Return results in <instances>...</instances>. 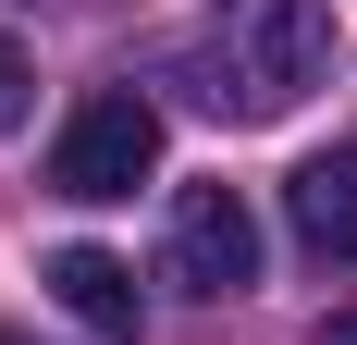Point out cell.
Returning a JSON list of instances; mask_svg holds the SVG:
<instances>
[{
  "label": "cell",
  "instance_id": "1",
  "mask_svg": "<svg viewBox=\"0 0 357 345\" xmlns=\"http://www.w3.org/2000/svg\"><path fill=\"white\" fill-rule=\"evenodd\" d=\"M333 74V13L321 0H210V25L185 37V87L222 124H284Z\"/></svg>",
  "mask_w": 357,
  "mask_h": 345
},
{
  "label": "cell",
  "instance_id": "8",
  "mask_svg": "<svg viewBox=\"0 0 357 345\" xmlns=\"http://www.w3.org/2000/svg\"><path fill=\"white\" fill-rule=\"evenodd\" d=\"M0 345H25V333H0Z\"/></svg>",
  "mask_w": 357,
  "mask_h": 345
},
{
  "label": "cell",
  "instance_id": "7",
  "mask_svg": "<svg viewBox=\"0 0 357 345\" xmlns=\"http://www.w3.org/2000/svg\"><path fill=\"white\" fill-rule=\"evenodd\" d=\"M321 345H357V309H333V321H321Z\"/></svg>",
  "mask_w": 357,
  "mask_h": 345
},
{
  "label": "cell",
  "instance_id": "5",
  "mask_svg": "<svg viewBox=\"0 0 357 345\" xmlns=\"http://www.w3.org/2000/svg\"><path fill=\"white\" fill-rule=\"evenodd\" d=\"M50 296H62L86 333H111V345H136V272L111 259V247H62L50 259Z\"/></svg>",
  "mask_w": 357,
  "mask_h": 345
},
{
  "label": "cell",
  "instance_id": "3",
  "mask_svg": "<svg viewBox=\"0 0 357 345\" xmlns=\"http://www.w3.org/2000/svg\"><path fill=\"white\" fill-rule=\"evenodd\" d=\"M160 272H173L185 296H247L259 284V210H247V185H185L173 222H160Z\"/></svg>",
  "mask_w": 357,
  "mask_h": 345
},
{
  "label": "cell",
  "instance_id": "2",
  "mask_svg": "<svg viewBox=\"0 0 357 345\" xmlns=\"http://www.w3.org/2000/svg\"><path fill=\"white\" fill-rule=\"evenodd\" d=\"M148 172H160V99H136V87H99V99L62 124V148H50V185L62 198H136Z\"/></svg>",
  "mask_w": 357,
  "mask_h": 345
},
{
  "label": "cell",
  "instance_id": "4",
  "mask_svg": "<svg viewBox=\"0 0 357 345\" xmlns=\"http://www.w3.org/2000/svg\"><path fill=\"white\" fill-rule=\"evenodd\" d=\"M284 222H296V247H308V259H357V148H321V161H296Z\"/></svg>",
  "mask_w": 357,
  "mask_h": 345
},
{
  "label": "cell",
  "instance_id": "6",
  "mask_svg": "<svg viewBox=\"0 0 357 345\" xmlns=\"http://www.w3.org/2000/svg\"><path fill=\"white\" fill-rule=\"evenodd\" d=\"M25 99H37V74H25V50H13V37H0V136H13V124H25Z\"/></svg>",
  "mask_w": 357,
  "mask_h": 345
}]
</instances>
